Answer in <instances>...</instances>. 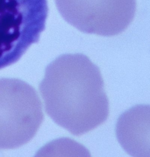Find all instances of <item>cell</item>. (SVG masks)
Instances as JSON below:
<instances>
[{
    "label": "cell",
    "instance_id": "cell-1",
    "mask_svg": "<svg viewBox=\"0 0 150 157\" xmlns=\"http://www.w3.org/2000/svg\"><path fill=\"white\" fill-rule=\"evenodd\" d=\"M39 90L48 115L74 136L108 119L109 101L100 69L83 54H64L51 63Z\"/></svg>",
    "mask_w": 150,
    "mask_h": 157
},
{
    "label": "cell",
    "instance_id": "cell-2",
    "mask_svg": "<svg viewBox=\"0 0 150 157\" xmlns=\"http://www.w3.org/2000/svg\"><path fill=\"white\" fill-rule=\"evenodd\" d=\"M44 119L37 92L21 80L0 79V150L30 141Z\"/></svg>",
    "mask_w": 150,
    "mask_h": 157
},
{
    "label": "cell",
    "instance_id": "cell-3",
    "mask_svg": "<svg viewBox=\"0 0 150 157\" xmlns=\"http://www.w3.org/2000/svg\"><path fill=\"white\" fill-rule=\"evenodd\" d=\"M48 11L47 0H0V70L38 42Z\"/></svg>",
    "mask_w": 150,
    "mask_h": 157
},
{
    "label": "cell",
    "instance_id": "cell-4",
    "mask_svg": "<svg viewBox=\"0 0 150 157\" xmlns=\"http://www.w3.org/2000/svg\"><path fill=\"white\" fill-rule=\"evenodd\" d=\"M64 20L87 34L112 36L129 27L135 17L136 0H55Z\"/></svg>",
    "mask_w": 150,
    "mask_h": 157
},
{
    "label": "cell",
    "instance_id": "cell-5",
    "mask_svg": "<svg viewBox=\"0 0 150 157\" xmlns=\"http://www.w3.org/2000/svg\"><path fill=\"white\" fill-rule=\"evenodd\" d=\"M149 105H138L125 112L118 120V140L133 156L149 155Z\"/></svg>",
    "mask_w": 150,
    "mask_h": 157
}]
</instances>
